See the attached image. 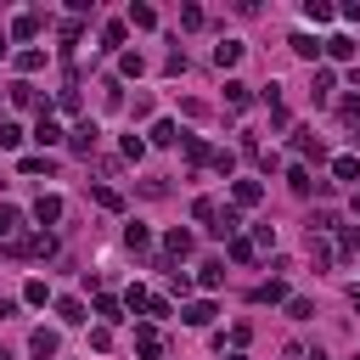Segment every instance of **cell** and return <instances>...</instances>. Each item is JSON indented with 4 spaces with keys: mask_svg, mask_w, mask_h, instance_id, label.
I'll use <instances>...</instances> for the list:
<instances>
[{
    "mask_svg": "<svg viewBox=\"0 0 360 360\" xmlns=\"http://www.w3.org/2000/svg\"><path fill=\"white\" fill-rule=\"evenodd\" d=\"M12 253H17V259H51V253H57V237H51V231L17 237V242H12Z\"/></svg>",
    "mask_w": 360,
    "mask_h": 360,
    "instance_id": "1",
    "label": "cell"
},
{
    "mask_svg": "<svg viewBox=\"0 0 360 360\" xmlns=\"http://www.w3.org/2000/svg\"><path fill=\"white\" fill-rule=\"evenodd\" d=\"M96 141H102V129H96V118H84L73 135H68V147L79 152V158H90V152H96Z\"/></svg>",
    "mask_w": 360,
    "mask_h": 360,
    "instance_id": "2",
    "label": "cell"
},
{
    "mask_svg": "<svg viewBox=\"0 0 360 360\" xmlns=\"http://www.w3.org/2000/svg\"><path fill=\"white\" fill-rule=\"evenodd\" d=\"M28 354H34V360H57V332H45V327H39V332L28 338Z\"/></svg>",
    "mask_w": 360,
    "mask_h": 360,
    "instance_id": "3",
    "label": "cell"
},
{
    "mask_svg": "<svg viewBox=\"0 0 360 360\" xmlns=\"http://www.w3.org/2000/svg\"><path fill=\"white\" fill-rule=\"evenodd\" d=\"M17 231H23V214L12 203H0V242H17Z\"/></svg>",
    "mask_w": 360,
    "mask_h": 360,
    "instance_id": "4",
    "label": "cell"
},
{
    "mask_svg": "<svg viewBox=\"0 0 360 360\" xmlns=\"http://www.w3.org/2000/svg\"><path fill=\"white\" fill-rule=\"evenodd\" d=\"M34 219H39V225H57V219H62V197H51V192H45V197L34 203Z\"/></svg>",
    "mask_w": 360,
    "mask_h": 360,
    "instance_id": "5",
    "label": "cell"
},
{
    "mask_svg": "<svg viewBox=\"0 0 360 360\" xmlns=\"http://www.w3.org/2000/svg\"><path fill=\"white\" fill-rule=\"evenodd\" d=\"M12 107H39V113H45V102H39V90H34L28 79H17V84H12Z\"/></svg>",
    "mask_w": 360,
    "mask_h": 360,
    "instance_id": "6",
    "label": "cell"
},
{
    "mask_svg": "<svg viewBox=\"0 0 360 360\" xmlns=\"http://www.w3.org/2000/svg\"><path fill=\"white\" fill-rule=\"evenodd\" d=\"M214 62H219V68H237V62H242V39H219V45H214Z\"/></svg>",
    "mask_w": 360,
    "mask_h": 360,
    "instance_id": "7",
    "label": "cell"
},
{
    "mask_svg": "<svg viewBox=\"0 0 360 360\" xmlns=\"http://www.w3.org/2000/svg\"><path fill=\"white\" fill-rule=\"evenodd\" d=\"M287 45H293V51H298L304 62H315V57H321V51H327V45H321V39H315V34H293Z\"/></svg>",
    "mask_w": 360,
    "mask_h": 360,
    "instance_id": "8",
    "label": "cell"
},
{
    "mask_svg": "<svg viewBox=\"0 0 360 360\" xmlns=\"http://www.w3.org/2000/svg\"><path fill=\"white\" fill-rule=\"evenodd\" d=\"M180 321H186V327H208L214 321V304L203 298V304H186V309H180Z\"/></svg>",
    "mask_w": 360,
    "mask_h": 360,
    "instance_id": "9",
    "label": "cell"
},
{
    "mask_svg": "<svg viewBox=\"0 0 360 360\" xmlns=\"http://www.w3.org/2000/svg\"><path fill=\"white\" fill-rule=\"evenodd\" d=\"M163 248H169V259H186L192 253V231H180V225H174V231L163 237Z\"/></svg>",
    "mask_w": 360,
    "mask_h": 360,
    "instance_id": "10",
    "label": "cell"
},
{
    "mask_svg": "<svg viewBox=\"0 0 360 360\" xmlns=\"http://www.w3.org/2000/svg\"><path fill=\"white\" fill-rule=\"evenodd\" d=\"M231 197H237V208H253L264 192H259V180H237V186H231Z\"/></svg>",
    "mask_w": 360,
    "mask_h": 360,
    "instance_id": "11",
    "label": "cell"
},
{
    "mask_svg": "<svg viewBox=\"0 0 360 360\" xmlns=\"http://www.w3.org/2000/svg\"><path fill=\"white\" fill-rule=\"evenodd\" d=\"M135 349H141L147 360H158V354H163V338H158L152 327H141V332H135Z\"/></svg>",
    "mask_w": 360,
    "mask_h": 360,
    "instance_id": "12",
    "label": "cell"
},
{
    "mask_svg": "<svg viewBox=\"0 0 360 360\" xmlns=\"http://www.w3.org/2000/svg\"><path fill=\"white\" fill-rule=\"evenodd\" d=\"M34 141H39V147H57V141H62L57 118H45V113H39V124H34Z\"/></svg>",
    "mask_w": 360,
    "mask_h": 360,
    "instance_id": "13",
    "label": "cell"
},
{
    "mask_svg": "<svg viewBox=\"0 0 360 360\" xmlns=\"http://www.w3.org/2000/svg\"><path fill=\"white\" fill-rule=\"evenodd\" d=\"M237 225H242V219H237V208H219L208 231H214V237H237Z\"/></svg>",
    "mask_w": 360,
    "mask_h": 360,
    "instance_id": "14",
    "label": "cell"
},
{
    "mask_svg": "<svg viewBox=\"0 0 360 360\" xmlns=\"http://www.w3.org/2000/svg\"><path fill=\"white\" fill-rule=\"evenodd\" d=\"M327 57L349 62V57H354V39H349V34H332V39H327Z\"/></svg>",
    "mask_w": 360,
    "mask_h": 360,
    "instance_id": "15",
    "label": "cell"
},
{
    "mask_svg": "<svg viewBox=\"0 0 360 360\" xmlns=\"http://www.w3.org/2000/svg\"><path fill=\"white\" fill-rule=\"evenodd\" d=\"M57 315H62L68 327H79V321H84V304H79V298H57Z\"/></svg>",
    "mask_w": 360,
    "mask_h": 360,
    "instance_id": "16",
    "label": "cell"
},
{
    "mask_svg": "<svg viewBox=\"0 0 360 360\" xmlns=\"http://www.w3.org/2000/svg\"><path fill=\"white\" fill-rule=\"evenodd\" d=\"M225 102H231V107H248V102H253V90H248L242 79H231V84H225Z\"/></svg>",
    "mask_w": 360,
    "mask_h": 360,
    "instance_id": "17",
    "label": "cell"
},
{
    "mask_svg": "<svg viewBox=\"0 0 360 360\" xmlns=\"http://www.w3.org/2000/svg\"><path fill=\"white\" fill-rule=\"evenodd\" d=\"M180 135H186V129H174L169 118H163V124H152V141H158V147H174V141H180Z\"/></svg>",
    "mask_w": 360,
    "mask_h": 360,
    "instance_id": "18",
    "label": "cell"
},
{
    "mask_svg": "<svg viewBox=\"0 0 360 360\" xmlns=\"http://www.w3.org/2000/svg\"><path fill=\"white\" fill-rule=\"evenodd\" d=\"M253 298H259V304H282L287 287H282V282H264V287H253Z\"/></svg>",
    "mask_w": 360,
    "mask_h": 360,
    "instance_id": "19",
    "label": "cell"
},
{
    "mask_svg": "<svg viewBox=\"0 0 360 360\" xmlns=\"http://www.w3.org/2000/svg\"><path fill=\"white\" fill-rule=\"evenodd\" d=\"M17 141H23V129H17V124H12V118H0V152H12V147H17Z\"/></svg>",
    "mask_w": 360,
    "mask_h": 360,
    "instance_id": "20",
    "label": "cell"
},
{
    "mask_svg": "<svg viewBox=\"0 0 360 360\" xmlns=\"http://www.w3.org/2000/svg\"><path fill=\"white\" fill-rule=\"evenodd\" d=\"M304 17L309 23H332V6H327V0H304Z\"/></svg>",
    "mask_w": 360,
    "mask_h": 360,
    "instance_id": "21",
    "label": "cell"
},
{
    "mask_svg": "<svg viewBox=\"0 0 360 360\" xmlns=\"http://www.w3.org/2000/svg\"><path fill=\"white\" fill-rule=\"evenodd\" d=\"M12 34H17V39H34V34H39V17H34V12H23V17L12 23Z\"/></svg>",
    "mask_w": 360,
    "mask_h": 360,
    "instance_id": "22",
    "label": "cell"
},
{
    "mask_svg": "<svg viewBox=\"0 0 360 360\" xmlns=\"http://www.w3.org/2000/svg\"><path fill=\"white\" fill-rule=\"evenodd\" d=\"M293 147H298L304 158H321V141H315V135H309V129H298V135H293Z\"/></svg>",
    "mask_w": 360,
    "mask_h": 360,
    "instance_id": "23",
    "label": "cell"
},
{
    "mask_svg": "<svg viewBox=\"0 0 360 360\" xmlns=\"http://www.w3.org/2000/svg\"><path fill=\"white\" fill-rule=\"evenodd\" d=\"M96 315H102V321H124V309H118V298H107V293L96 298Z\"/></svg>",
    "mask_w": 360,
    "mask_h": 360,
    "instance_id": "24",
    "label": "cell"
},
{
    "mask_svg": "<svg viewBox=\"0 0 360 360\" xmlns=\"http://www.w3.org/2000/svg\"><path fill=\"white\" fill-rule=\"evenodd\" d=\"M354 248H360V231H354V225H343V231H338V253H343V259H349V253H354Z\"/></svg>",
    "mask_w": 360,
    "mask_h": 360,
    "instance_id": "25",
    "label": "cell"
},
{
    "mask_svg": "<svg viewBox=\"0 0 360 360\" xmlns=\"http://www.w3.org/2000/svg\"><path fill=\"white\" fill-rule=\"evenodd\" d=\"M332 174H338V180H360V158H338Z\"/></svg>",
    "mask_w": 360,
    "mask_h": 360,
    "instance_id": "26",
    "label": "cell"
},
{
    "mask_svg": "<svg viewBox=\"0 0 360 360\" xmlns=\"http://www.w3.org/2000/svg\"><path fill=\"white\" fill-rule=\"evenodd\" d=\"M129 23H135V28H152L158 12H152V6H129Z\"/></svg>",
    "mask_w": 360,
    "mask_h": 360,
    "instance_id": "27",
    "label": "cell"
},
{
    "mask_svg": "<svg viewBox=\"0 0 360 360\" xmlns=\"http://www.w3.org/2000/svg\"><path fill=\"white\" fill-rule=\"evenodd\" d=\"M287 180H293V192H298V197H309V192H315V180H309V169H293Z\"/></svg>",
    "mask_w": 360,
    "mask_h": 360,
    "instance_id": "28",
    "label": "cell"
},
{
    "mask_svg": "<svg viewBox=\"0 0 360 360\" xmlns=\"http://www.w3.org/2000/svg\"><path fill=\"white\" fill-rule=\"evenodd\" d=\"M219 282H225V264L208 259V264H203V287H219Z\"/></svg>",
    "mask_w": 360,
    "mask_h": 360,
    "instance_id": "29",
    "label": "cell"
},
{
    "mask_svg": "<svg viewBox=\"0 0 360 360\" xmlns=\"http://www.w3.org/2000/svg\"><path fill=\"white\" fill-rule=\"evenodd\" d=\"M287 315H293V321H309L315 304H309V298H287Z\"/></svg>",
    "mask_w": 360,
    "mask_h": 360,
    "instance_id": "30",
    "label": "cell"
},
{
    "mask_svg": "<svg viewBox=\"0 0 360 360\" xmlns=\"http://www.w3.org/2000/svg\"><path fill=\"white\" fill-rule=\"evenodd\" d=\"M124 242H129V248H135V253H141V248H147V242H152V237H147V225H129V231H124Z\"/></svg>",
    "mask_w": 360,
    "mask_h": 360,
    "instance_id": "31",
    "label": "cell"
},
{
    "mask_svg": "<svg viewBox=\"0 0 360 360\" xmlns=\"http://www.w3.org/2000/svg\"><path fill=\"white\" fill-rule=\"evenodd\" d=\"M17 68H23V73H34V68H45V51H17Z\"/></svg>",
    "mask_w": 360,
    "mask_h": 360,
    "instance_id": "32",
    "label": "cell"
},
{
    "mask_svg": "<svg viewBox=\"0 0 360 360\" xmlns=\"http://www.w3.org/2000/svg\"><path fill=\"white\" fill-rule=\"evenodd\" d=\"M192 214H197V219H208V225H214V214H219V203H214V197H197V203H192Z\"/></svg>",
    "mask_w": 360,
    "mask_h": 360,
    "instance_id": "33",
    "label": "cell"
},
{
    "mask_svg": "<svg viewBox=\"0 0 360 360\" xmlns=\"http://www.w3.org/2000/svg\"><path fill=\"white\" fill-rule=\"evenodd\" d=\"M118 68H124L129 79H141V68H147V62H141V57H135V51H124V57H118Z\"/></svg>",
    "mask_w": 360,
    "mask_h": 360,
    "instance_id": "34",
    "label": "cell"
},
{
    "mask_svg": "<svg viewBox=\"0 0 360 360\" xmlns=\"http://www.w3.org/2000/svg\"><path fill=\"white\" fill-rule=\"evenodd\" d=\"M309 96H315V102H327V96H332V73H315V90H309Z\"/></svg>",
    "mask_w": 360,
    "mask_h": 360,
    "instance_id": "35",
    "label": "cell"
},
{
    "mask_svg": "<svg viewBox=\"0 0 360 360\" xmlns=\"http://www.w3.org/2000/svg\"><path fill=\"white\" fill-rule=\"evenodd\" d=\"M102 45H107V51H113V45H124V23H107V28H102Z\"/></svg>",
    "mask_w": 360,
    "mask_h": 360,
    "instance_id": "36",
    "label": "cell"
},
{
    "mask_svg": "<svg viewBox=\"0 0 360 360\" xmlns=\"http://www.w3.org/2000/svg\"><path fill=\"white\" fill-rule=\"evenodd\" d=\"M96 203H102V208H124V197H118L113 186H96Z\"/></svg>",
    "mask_w": 360,
    "mask_h": 360,
    "instance_id": "37",
    "label": "cell"
},
{
    "mask_svg": "<svg viewBox=\"0 0 360 360\" xmlns=\"http://www.w3.org/2000/svg\"><path fill=\"white\" fill-rule=\"evenodd\" d=\"M231 259H237V264H248V259H253V242H242V237H231Z\"/></svg>",
    "mask_w": 360,
    "mask_h": 360,
    "instance_id": "38",
    "label": "cell"
},
{
    "mask_svg": "<svg viewBox=\"0 0 360 360\" xmlns=\"http://www.w3.org/2000/svg\"><path fill=\"white\" fill-rule=\"evenodd\" d=\"M129 309H152V293L147 287H129Z\"/></svg>",
    "mask_w": 360,
    "mask_h": 360,
    "instance_id": "39",
    "label": "cell"
},
{
    "mask_svg": "<svg viewBox=\"0 0 360 360\" xmlns=\"http://www.w3.org/2000/svg\"><path fill=\"white\" fill-rule=\"evenodd\" d=\"M180 23H186V28H203V6H180Z\"/></svg>",
    "mask_w": 360,
    "mask_h": 360,
    "instance_id": "40",
    "label": "cell"
},
{
    "mask_svg": "<svg viewBox=\"0 0 360 360\" xmlns=\"http://www.w3.org/2000/svg\"><path fill=\"white\" fill-rule=\"evenodd\" d=\"M23 174H51V158H23Z\"/></svg>",
    "mask_w": 360,
    "mask_h": 360,
    "instance_id": "41",
    "label": "cell"
},
{
    "mask_svg": "<svg viewBox=\"0 0 360 360\" xmlns=\"http://www.w3.org/2000/svg\"><path fill=\"white\" fill-rule=\"evenodd\" d=\"M23 298H28V304H45L51 293H45V282H28V287H23Z\"/></svg>",
    "mask_w": 360,
    "mask_h": 360,
    "instance_id": "42",
    "label": "cell"
},
{
    "mask_svg": "<svg viewBox=\"0 0 360 360\" xmlns=\"http://www.w3.org/2000/svg\"><path fill=\"white\" fill-rule=\"evenodd\" d=\"M343 124H360V96H349V102H343Z\"/></svg>",
    "mask_w": 360,
    "mask_h": 360,
    "instance_id": "43",
    "label": "cell"
},
{
    "mask_svg": "<svg viewBox=\"0 0 360 360\" xmlns=\"http://www.w3.org/2000/svg\"><path fill=\"white\" fill-rule=\"evenodd\" d=\"M12 315H17V304H12V298H0V321H12Z\"/></svg>",
    "mask_w": 360,
    "mask_h": 360,
    "instance_id": "44",
    "label": "cell"
},
{
    "mask_svg": "<svg viewBox=\"0 0 360 360\" xmlns=\"http://www.w3.org/2000/svg\"><path fill=\"white\" fill-rule=\"evenodd\" d=\"M0 57H6V34H0Z\"/></svg>",
    "mask_w": 360,
    "mask_h": 360,
    "instance_id": "45",
    "label": "cell"
},
{
    "mask_svg": "<svg viewBox=\"0 0 360 360\" xmlns=\"http://www.w3.org/2000/svg\"><path fill=\"white\" fill-rule=\"evenodd\" d=\"M354 214H360V192H354Z\"/></svg>",
    "mask_w": 360,
    "mask_h": 360,
    "instance_id": "46",
    "label": "cell"
},
{
    "mask_svg": "<svg viewBox=\"0 0 360 360\" xmlns=\"http://www.w3.org/2000/svg\"><path fill=\"white\" fill-rule=\"evenodd\" d=\"M354 309H360V287H354Z\"/></svg>",
    "mask_w": 360,
    "mask_h": 360,
    "instance_id": "47",
    "label": "cell"
},
{
    "mask_svg": "<svg viewBox=\"0 0 360 360\" xmlns=\"http://www.w3.org/2000/svg\"><path fill=\"white\" fill-rule=\"evenodd\" d=\"M315 360H327V354H315Z\"/></svg>",
    "mask_w": 360,
    "mask_h": 360,
    "instance_id": "48",
    "label": "cell"
}]
</instances>
